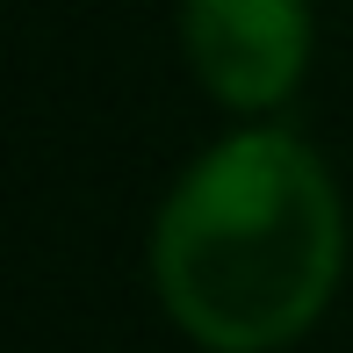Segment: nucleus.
<instances>
[{
  "instance_id": "f257e3e1",
  "label": "nucleus",
  "mask_w": 353,
  "mask_h": 353,
  "mask_svg": "<svg viewBox=\"0 0 353 353\" xmlns=\"http://www.w3.org/2000/svg\"><path fill=\"white\" fill-rule=\"evenodd\" d=\"M346 210L296 130H231L159 202L152 288L210 353H281L332 310Z\"/></svg>"
},
{
  "instance_id": "f03ea898",
  "label": "nucleus",
  "mask_w": 353,
  "mask_h": 353,
  "mask_svg": "<svg viewBox=\"0 0 353 353\" xmlns=\"http://www.w3.org/2000/svg\"><path fill=\"white\" fill-rule=\"evenodd\" d=\"M310 37V0H181V43L195 79L245 116H267L303 87Z\"/></svg>"
}]
</instances>
